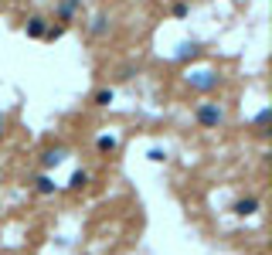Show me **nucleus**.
Returning a JSON list of instances; mask_svg holds the SVG:
<instances>
[{
    "instance_id": "obj_7",
    "label": "nucleus",
    "mask_w": 272,
    "mask_h": 255,
    "mask_svg": "<svg viewBox=\"0 0 272 255\" xmlns=\"http://www.w3.org/2000/svg\"><path fill=\"white\" fill-rule=\"evenodd\" d=\"M109 27H113V21H109L106 14H95V17H92V24H89V34H92V38H106V34H109Z\"/></svg>"
},
{
    "instance_id": "obj_5",
    "label": "nucleus",
    "mask_w": 272,
    "mask_h": 255,
    "mask_svg": "<svg viewBox=\"0 0 272 255\" xmlns=\"http://www.w3.org/2000/svg\"><path fill=\"white\" fill-rule=\"evenodd\" d=\"M24 31H27V38H45V31H48V17H41V14H34V17H27V24H24Z\"/></svg>"
},
{
    "instance_id": "obj_15",
    "label": "nucleus",
    "mask_w": 272,
    "mask_h": 255,
    "mask_svg": "<svg viewBox=\"0 0 272 255\" xmlns=\"http://www.w3.org/2000/svg\"><path fill=\"white\" fill-rule=\"evenodd\" d=\"M163 156H167V153H163L160 146H153V150H150V160H157V164H160V160H163Z\"/></svg>"
},
{
    "instance_id": "obj_13",
    "label": "nucleus",
    "mask_w": 272,
    "mask_h": 255,
    "mask_svg": "<svg viewBox=\"0 0 272 255\" xmlns=\"http://www.w3.org/2000/svg\"><path fill=\"white\" fill-rule=\"evenodd\" d=\"M99 150L102 153H113L116 150V136H99Z\"/></svg>"
},
{
    "instance_id": "obj_12",
    "label": "nucleus",
    "mask_w": 272,
    "mask_h": 255,
    "mask_svg": "<svg viewBox=\"0 0 272 255\" xmlns=\"http://www.w3.org/2000/svg\"><path fill=\"white\" fill-rule=\"evenodd\" d=\"M170 14H174V17H177V21H184V17H187V14H191V4H187V0H177V4H174V7H170Z\"/></svg>"
},
{
    "instance_id": "obj_9",
    "label": "nucleus",
    "mask_w": 272,
    "mask_h": 255,
    "mask_svg": "<svg viewBox=\"0 0 272 255\" xmlns=\"http://www.w3.org/2000/svg\"><path fill=\"white\" fill-rule=\"evenodd\" d=\"M34 190H38V194H45V198H48V194H55V180L48 177V174H41V177L34 180Z\"/></svg>"
},
{
    "instance_id": "obj_1",
    "label": "nucleus",
    "mask_w": 272,
    "mask_h": 255,
    "mask_svg": "<svg viewBox=\"0 0 272 255\" xmlns=\"http://www.w3.org/2000/svg\"><path fill=\"white\" fill-rule=\"evenodd\" d=\"M194 119L201 130H218L221 122H225V109L218 106V102H197L194 106Z\"/></svg>"
},
{
    "instance_id": "obj_10",
    "label": "nucleus",
    "mask_w": 272,
    "mask_h": 255,
    "mask_svg": "<svg viewBox=\"0 0 272 255\" xmlns=\"http://www.w3.org/2000/svg\"><path fill=\"white\" fill-rule=\"evenodd\" d=\"M85 184H89V170H75L72 180H68V187H72V190H82Z\"/></svg>"
},
{
    "instance_id": "obj_8",
    "label": "nucleus",
    "mask_w": 272,
    "mask_h": 255,
    "mask_svg": "<svg viewBox=\"0 0 272 255\" xmlns=\"http://www.w3.org/2000/svg\"><path fill=\"white\" fill-rule=\"evenodd\" d=\"M197 55H201V41H184V45L174 51L177 61H187V58H197Z\"/></svg>"
},
{
    "instance_id": "obj_3",
    "label": "nucleus",
    "mask_w": 272,
    "mask_h": 255,
    "mask_svg": "<svg viewBox=\"0 0 272 255\" xmlns=\"http://www.w3.org/2000/svg\"><path fill=\"white\" fill-rule=\"evenodd\" d=\"M187 82L201 92H211V89L221 85V75H218V72H197V75H187Z\"/></svg>"
},
{
    "instance_id": "obj_2",
    "label": "nucleus",
    "mask_w": 272,
    "mask_h": 255,
    "mask_svg": "<svg viewBox=\"0 0 272 255\" xmlns=\"http://www.w3.org/2000/svg\"><path fill=\"white\" fill-rule=\"evenodd\" d=\"M82 14V0H58L55 4V21H61V27L75 24Z\"/></svg>"
},
{
    "instance_id": "obj_4",
    "label": "nucleus",
    "mask_w": 272,
    "mask_h": 255,
    "mask_svg": "<svg viewBox=\"0 0 272 255\" xmlns=\"http://www.w3.org/2000/svg\"><path fill=\"white\" fill-rule=\"evenodd\" d=\"M65 150H61V146H55V150H45V153H41V167H45V174L48 170H55V167H61L65 164Z\"/></svg>"
},
{
    "instance_id": "obj_6",
    "label": "nucleus",
    "mask_w": 272,
    "mask_h": 255,
    "mask_svg": "<svg viewBox=\"0 0 272 255\" xmlns=\"http://www.w3.org/2000/svg\"><path fill=\"white\" fill-rule=\"evenodd\" d=\"M231 211H235L238 218H249V214H255V211H259V198H252V194H249V198H238Z\"/></svg>"
},
{
    "instance_id": "obj_16",
    "label": "nucleus",
    "mask_w": 272,
    "mask_h": 255,
    "mask_svg": "<svg viewBox=\"0 0 272 255\" xmlns=\"http://www.w3.org/2000/svg\"><path fill=\"white\" fill-rule=\"evenodd\" d=\"M7 133V119H4V116H0V136Z\"/></svg>"
},
{
    "instance_id": "obj_11",
    "label": "nucleus",
    "mask_w": 272,
    "mask_h": 255,
    "mask_svg": "<svg viewBox=\"0 0 272 255\" xmlns=\"http://www.w3.org/2000/svg\"><path fill=\"white\" fill-rule=\"evenodd\" d=\"M113 95H116L113 89H95V92H92V102H95V106H109Z\"/></svg>"
},
{
    "instance_id": "obj_14",
    "label": "nucleus",
    "mask_w": 272,
    "mask_h": 255,
    "mask_svg": "<svg viewBox=\"0 0 272 255\" xmlns=\"http://www.w3.org/2000/svg\"><path fill=\"white\" fill-rule=\"evenodd\" d=\"M265 126H269V109H262L259 116H255V130H259V133H265Z\"/></svg>"
}]
</instances>
